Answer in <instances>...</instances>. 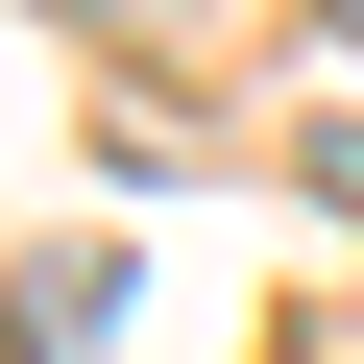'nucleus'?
<instances>
[{"instance_id": "1", "label": "nucleus", "mask_w": 364, "mask_h": 364, "mask_svg": "<svg viewBox=\"0 0 364 364\" xmlns=\"http://www.w3.org/2000/svg\"><path fill=\"white\" fill-rule=\"evenodd\" d=\"M97 25H170V0H97Z\"/></svg>"}, {"instance_id": "2", "label": "nucleus", "mask_w": 364, "mask_h": 364, "mask_svg": "<svg viewBox=\"0 0 364 364\" xmlns=\"http://www.w3.org/2000/svg\"><path fill=\"white\" fill-rule=\"evenodd\" d=\"M340 25H364V0H340Z\"/></svg>"}]
</instances>
